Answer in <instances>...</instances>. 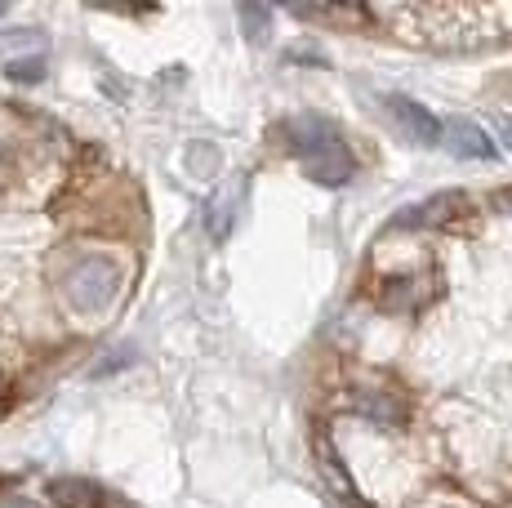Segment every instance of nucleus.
I'll use <instances>...</instances> for the list:
<instances>
[{
  "instance_id": "obj_1",
  "label": "nucleus",
  "mask_w": 512,
  "mask_h": 508,
  "mask_svg": "<svg viewBox=\"0 0 512 508\" xmlns=\"http://www.w3.org/2000/svg\"><path fill=\"white\" fill-rule=\"evenodd\" d=\"M285 134H290L294 152L303 156V165H308V174L317 183H348L352 174V156H348V143H343V134L334 130L326 116L317 112H303V116H290L285 121Z\"/></svg>"
},
{
  "instance_id": "obj_2",
  "label": "nucleus",
  "mask_w": 512,
  "mask_h": 508,
  "mask_svg": "<svg viewBox=\"0 0 512 508\" xmlns=\"http://www.w3.org/2000/svg\"><path fill=\"white\" fill-rule=\"evenodd\" d=\"M58 295L72 312L90 317V312L112 308V299L121 295V268L107 254H76L63 272H58Z\"/></svg>"
},
{
  "instance_id": "obj_3",
  "label": "nucleus",
  "mask_w": 512,
  "mask_h": 508,
  "mask_svg": "<svg viewBox=\"0 0 512 508\" xmlns=\"http://www.w3.org/2000/svg\"><path fill=\"white\" fill-rule=\"evenodd\" d=\"M388 112L397 116L401 130H406L415 143H423V148L441 143V121H437V116H432L423 103H415V99H401V94H392V99H388Z\"/></svg>"
},
{
  "instance_id": "obj_4",
  "label": "nucleus",
  "mask_w": 512,
  "mask_h": 508,
  "mask_svg": "<svg viewBox=\"0 0 512 508\" xmlns=\"http://www.w3.org/2000/svg\"><path fill=\"white\" fill-rule=\"evenodd\" d=\"M441 139H450V152L468 156V161H495V148H490L486 130H477L472 121H450L441 130Z\"/></svg>"
},
{
  "instance_id": "obj_5",
  "label": "nucleus",
  "mask_w": 512,
  "mask_h": 508,
  "mask_svg": "<svg viewBox=\"0 0 512 508\" xmlns=\"http://www.w3.org/2000/svg\"><path fill=\"white\" fill-rule=\"evenodd\" d=\"M49 495H54V500H63L67 508H90L98 491L90 482H81V477H58V482L49 486Z\"/></svg>"
},
{
  "instance_id": "obj_6",
  "label": "nucleus",
  "mask_w": 512,
  "mask_h": 508,
  "mask_svg": "<svg viewBox=\"0 0 512 508\" xmlns=\"http://www.w3.org/2000/svg\"><path fill=\"white\" fill-rule=\"evenodd\" d=\"M41 32H32V27H27V32H5L0 36V58H5V63H14L18 54H41Z\"/></svg>"
},
{
  "instance_id": "obj_7",
  "label": "nucleus",
  "mask_w": 512,
  "mask_h": 508,
  "mask_svg": "<svg viewBox=\"0 0 512 508\" xmlns=\"http://www.w3.org/2000/svg\"><path fill=\"white\" fill-rule=\"evenodd\" d=\"M5 76H9V81H18V85L45 81V54H36V58H14V63H5Z\"/></svg>"
},
{
  "instance_id": "obj_8",
  "label": "nucleus",
  "mask_w": 512,
  "mask_h": 508,
  "mask_svg": "<svg viewBox=\"0 0 512 508\" xmlns=\"http://www.w3.org/2000/svg\"><path fill=\"white\" fill-rule=\"evenodd\" d=\"M357 406L361 410H366V415L370 419H383V424H397V419H401V406L397 402H392V397H374V393H357Z\"/></svg>"
},
{
  "instance_id": "obj_9",
  "label": "nucleus",
  "mask_w": 512,
  "mask_h": 508,
  "mask_svg": "<svg viewBox=\"0 0 512 508\" xmlns=\"http://www.w3.org/2000/svg\"><path fill=\"white\" fill-rule=\"evenodd\" d=\"M241 18H245V27H250L254 41H263V36H268V27H272V14H268V9H259V5H241Z\"/></svg>"
},
{
  "instance_id": "obj_10",
  "label": "nucleus",
  "mask_w": 512,
  "mask_h": 508,
  "mask_svg": "<svg viewBox=\"0 0 512 508\" xmlns=\"http://www.w3.org/2000/svg\"><path fill=\"white\" fill-rule=\"evenodd\" d=\"M0 508H41L32 495H0Z\"/></svg>"
},
{
  "instance_id": "obj_11",
  "label": "nucleus",
  "mask_w": 512,
  "mask_h": 508,
  "mask_svg": "<svg viewBox=\"0 0 512 508\" xmlns=\"http://www.w3.org/2000/svg\"><path fill=\"white\" fill-rule=\"evenodd\" d=\"M499 139H504L508 148H512V116H504V121H499Z\"/></svg>"
},
{
  "instance_id": "obj_12",
  "label": "nucleus",
  "mask_w": 512,
  "mask_h": 508,
  "mask_svg": "<svg viewBox=\"0 0 512 508\" xmlns=\"http://www.w3.org/2000/svg\"><path fill=\"white\" fill-rule=\"evenodd\" d=\"M103 508H130L125 500H103Z\"/></svg>"
},
{
  "instance_id": "obj_13",
  "label": "nucleus",
  "mask_w": 512,
  "mask_h": 508,
  "mask_svg": "<svg viewBox=\"0 0 512 508\" xmlns=\"http://www.w3.org/2000/svg\"><path fill=\"white\" fill-rule=\"evenodd\" d=\"M0 14H5V9H0Z\"/></svg>"
}]
</instances>
